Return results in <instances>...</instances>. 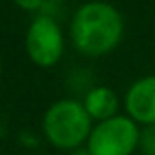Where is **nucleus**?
<instances>
[{
	"mask_svg": "<svg viewBox=\"0 0 155 155\" xmlns=\"http://www.w3.org/2000/svg\"><path fill=\"white\" fill-rule=\"evenodd\" d=\"M126 35L124 14L106 0L81 4L69 22V41L84 57H106L120 47Z\"/></svg>",
	"mask_w": 155,
	"mask_h": 155,
	"instance_id": "obj_1",
	"label": "nucleus"
},
{
	"mask_svg": "<svg viewBox=\"0 0 155 155\" xmlns=\"http://www.w3.org/2000/svg\"><path fill=\"white\" fill-rule=\"evenodd\" d=\"M94 122L79 98H59L45 108L41 132L45 141L59 151H77L87 145Z\"/></svg>",
	"mask_w": 155,
	"mask_h": 155,
	"instance_id": "obj_2",
	"label": "nucleus"
},
{
	"mask_svg": "<svg viewBox=\"0 0 155 155\" xmlns=\"http://www.w3.org/2000/svg\"><path fill=\"white\" fill-rule=\"evenodd\" d=\"M67 49V38L55 16L41 12L31 18L24 35V51L39 69H53L61 63Z\"/></svg>",
	"mask_w": 155,
	"mask_h": 155,
	"instance_id": "obj_3",
	"label": "nucleus"
},
{
	"mask_svg": "<svg viewBox=\"0 0 155 155\" xmlns=\"http://www.w3.org/2000/svg\"><path fill=\"white\" fill-rule=\"evenodd\" d=\"M141 126L128 114H118L104 122H96L87 140L88 155H134L140 151Z\"/></svg>",
	"mask_w": 155,
	"mask_h": 155,
	"instance_id": "obj_4",
	"label": "nucleus"
},
{
	"mask_svg": "<svg viewBox=\"0 0 155 155\" xmlns=\"http://www.w3.org/2000/svg\"><path fill=\"white\" fill-rule=\"evenodd\" d=\"M124 114L137 126H155V75H143L128 87L124 98Z\"/></svg>",
	"mask_w": 155,
	"mask_h": 155,
	"instance_id": "obj_5",
	"label": "nucleus"
},
{
	"mask_svg": "<svg viewBox=\"0 0 155 155\" xmlns=\"http://www.w3.org/2000/svg\"><path fill=\"white\" fill-rule=\"evenodd\" d=\"M81 102H83L84 110L88 112V116H91V120L94 124L122 114L120 96H118V92L114 88L106 87V84H92V87H88L84 91Z\"/></svg>",
	"mask_w": 155,
	"mask_h": 155,
	"instance_id": "obj_6",
	"label": "nucleus"
},
{
	"mask_svg": "<svg viewBox=\"0 0 155 155\" xmlns=\"http://www.w3.org/2000/svg\"><path fill=\"white\" fill-rule=\"evenodd\" d=\"M140 151L143 153V155H155V126L141 128Z\"/></svg>",
	"mask_w": 155,
	"mask_h": 155,
	"instance_id": "obj_7",
	"label": "nucleus"
},
{
	"mask_svg": "<svg viewBox=\"0 0 155 155\" xmlns=\"http://www.w3.org/2000/svg\"><path fill=\"white\" fill-rule=\"evenodd\" d=\"M14 4L22 12H28V14H41L45 0H14Z\"/></svg>",
	"mask_w": 155,
	"mask_h": 155,
	"instance_id": "obj_8",
	"label": "nucleus"
},
{
	"mask_svg": "<svg viewBox=\"0 0 155 155\" xmlns=\"http://www.w3.org/2000/svg\"><path fill=\"white\" fill-rule=\"evenodd\" d=\"M0 75H2V59H0Z\"/></svg>",
	"mask_w": 155,
	"mask_h": 155,
	"instance_id": "obj_9",
	"label": "nucleus"
}]
</instances>
